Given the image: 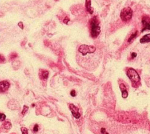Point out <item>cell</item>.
I'll return each mask as SVG.
<instances>
[{"label": "cell", "instance_id": "obj_1", "mask_svg": "<svg viewBox=\"0 0 150 134\" xmlns=\"http://www.w3.org/2000/svg\"><path fill=\"white\" fill-rule=\"evenodd\" d=\"M77 62L88 70H94L100 62L102 55L94 46L82 45L78 49Z\"/></svg>", "mask_w": 150, "mask_h": 134}, {"label": "cell", "instance_id": "obj_2", "mask_svg": "<svg viewBox=\"0 0 150 134\" xmlns=\"http://www.w3.org/2000/svg\"><path fill=\"white\" fill-rule=\"evenodd\" d=\"M90 30H91V35L93 38H96L100 33V26L96 16L91 19L90 22Z\"/></svg>", "mask_w": 150, "mask_h": 134}, {"label": "cell", "instance_id": "obj_25", "mask_svg": "<svg viewBox=\"0 0 150 134\" xmlns=\"http://www.w3.org/2000/svg\"><path fill=\"white\" fill-rule=\"evenodd\" d=\"M104 134H108V133H107V132H106V133Z\"/></svg>", "mask_w": 150, "mask_h": 134}, {"label": "cell", "instance_id": "obj_9", "mask_svg": "<svg viewBox=\"0 0 150 134\" xmlns=\"http://www.w3.org/2000/svg\"><path fill=\"white\" fill-rule=\"evenodd\" d=\"M140 42L141 43H147L150 42V34L144 35L141 39H140Z\"/></svg>", "mask_w": 150, "mask_h": 134}, {"label": "cell", "instance_id": "obj_12", "mask_svg": "<svg viewBox=\"0 0 150 134\" xmlns=\"http://www.w3.org/2000/svg\"><path fill=\"white\" fill-rule=\"evenodd\" d=\"M3 126H4V128L5 129H6V130H9V129L11 128L12 124L10 122L7 121L5 122L4 123Z\"/></svg>", "mask_w": 150, "mask_h": 134}, {"label": "cell", "instance_id": "obj_20", "mask_svg": "<svg viewBox=\"0 0 150 134\" xmlns=\"http://www.w3.org/2000/svg\"><path fill=\"white\" fill-rule=\"evenodd\" d=\"M5 61V58L2 55H0V63H4Z\"/></svg>", "mask_w": 150, "mask_h": 134}, {"label": "cell", "instance_id": "obj_21", "mask_svg": "<svg viewBox=\"0 0 150 134\" xmlns=\"http://www.w3.org/2000/svg\"><path fill=\"white\" fill-rule=\"evenodd\" d=\"M137 55V54L136 53H135V52H133V53H131V57H132L133 59L136 58Z\"/></svg>", "mask_w": 150, "mask_h": 134}, {"label": "cell", "instance_id": "obj_14", "mask_svg": "<svg viewBox=\"0 0 150 134\" xmlns=\"http://www.w3.org/2000/svg\"><path fill=\"white\" fill-rule=\"evenodd\" d=\"M21 132L22 134H28V131L27 128L25 127H22L21 128Z\"/></svg>", "mask_w": 150, "mask_h": 134}, {"label": "cell", "instance_id": "obj_4", "mask_svg": "<svg viewBox=\"0 0 150 134\" xmlns=\"http://www.w3.org/2000/svg\"><path fill=\"white\" fill-rule=\"evenodd\" d=\"M133 11L132 9L130 7H127L123 9L120 13V18L124 22H128L132 18Z\"/></svg>", "mask_w": 150, "mask_h": 134}, {"label": "cell", "instance_id": "obj_6", "mask_svg": "<svg viewBox=\"0 0 150 134\" xmlns=\"http://www.w3.org/2000/svg\"><path fill=\"white\" fill-rule=\"evenodd\" d=\"M10 87L9 82L6 80L0 82V92H5Z\"/></svg>", "mask_w": 150, "mask_h": 134}, {"label": "cell", "instance_id": "obj_13", "mask_svg": "<svg viewBox=\"0 0 150 134\" xmlns=\"http://www.w3.org/2000/svg\"><path fill=\"white\" fill-rule=\"evenodd\" d=\"M137 34H138V31L135 32L133 34H132V35H131V36L130 37V38H129V40H128V42H131V41H132L134 39L136 38V36H137Z\"/></svg>", "mask_w": 150, "mask_h": 134}, {"label": "cell", "instance_id": "obj_5", "mask_svg": "<svg viewBox=\"0 0 150 134\" xmlns=\"http://www.w3.org/2000/svg\"><path fill=\"white\" fill-rule=\"evenodd\" d=\"M69 109H70V111L72 112L73 116L76 119H79L81 115L79 113V108L77 107H76L74 104H69Z\"/></svg>", "mask_w": 150, "mask_h": 134}, {"label": "cell", "instance_id": "obj_24", "mask_svg": "<svg viewBox=\"0 0 150 134\" xmlns=\"http://www.w3.org/2000/svg\"><path fill=\"white\" fill-rule=\"evenodd\" d=\"M18 25H19V26L22 29H23V28H24V26H23L22 22H19V24H18Z\"/></svg>", "mask_w": 150, "mask_h": 134}, {"label": "cell", "instance_id": "obj_3", "mask_svg": "<svg viewBox=\"0 0 150 134\" xmlns=\"http://www.w3.org/2000/svg\"><path fill=\"white\" fill-rule=\"evenodd\" d=\"M127 75L132 82L133 84H137L140 81V77L138 73L133 68H130L127 70Z\"/></svg>", "mask_w": 150, "mask_h": 134}, {"label": "cell", "instance_id": "obj_8", "mask_svg": "<svg viewBox=\"0 0 150 134\" xmlns=\"http://www.w3.org/2000/svg\"><path fill=\"white\" fill-rule=\"evenodd\" d=\"M49 77V71L47 70H40L39 71V77L42 80H46Z\"/></svg>", "mask_w": 150, "mask_h": 134}, {"label": "cell", "instance_id": "obj_23", "mask_svg": "<svg viewBox=\"0 0 150 134\" xmlns=\"http://www.w3.org/2000/svg\"><path fill=\"white\" fill-rule=\"evenodd\" d=\"M106 129L104 128H102V129H101V133L103 134H104L106 133Z\"/></svg>", "mask_w": 150, "mask_h": 134}, {"label": "cell", "instance_id": "obj_10", "mask_svg": "<svg viewBox=\"0 0 150 134\" xmlns=\"http://www.w3.org/2000/svg\"><path fill=\"white\" fill-rule=\"evenodd\" d=\"M120 88L122 91V97L124 98H126L128 97V92L126 90V87L123 84L120 85Z\"/></svg>", "mask_w": 150, "mask_h": 134}, {"label": "cell", "instance_id": "obj_19", "mask_svg": "<svg viewBox=\"0 0 150 134\" xmlns=\"http://www.w3.org/2000/svg\"><path fill=\"white\" fill-rule=\"evenodd\" d=\"M10 57H11V59H15V58H16L17 57V54L15 53H12V54L10 56Z\"/></svg>", "mask_w": 150, "mask_h": 134}, {"label": "cell", "instance_id": "obj_7", "mask_svg": "<svg viewBox=\"0 0 150 134\" xmlns=\"http://www.w3.org/2000/svg\"><path fill=\"white\" fill-rule=\"evenodd\" d=\"M142 23L144 28L142 32H143L144 30L146 29L150 30V19L149 18L143 17V18L142 19Z\"/></svg>", "mask_w": 150, "mask_h": 134}, {"label": "cell", "instance_id": "obj_22", "mask_svg": "<svg viewBox=\"0 0 150 134\" xmlns=\"http://www.w3.org/2000/svg\"><path fill=\"white\" fill-rule=\"evenodd\" d=\"M69 21V18H68V17H66V18H64V20H63V22L65 23L66 24H68V21Z\"/></svg>", "mask_w": 150, "mask_h": 134}, {"label": "cell", "instance_id": "obj_15", "mask_svg": "<svg viewBox=\"0 0 150 134\" xmlns=\"http://www.w3.org/2000/svg\"><path fill=\"white\" fill-rule=\"evenodd\" d=\"M6 119V115L3 113H0V121H4Z\"/></svg>", "mask_w": 150, "mask_h": 134}, {"label": "cell", "instance_id": "obj_16", "mask_svg": "<svg viewBox=\"0 0 150 134\" xmlns=\"http://www.w3.org/2000/svg\"><path fill=\"white\" fill-rule=\"evenodd\" d=\"M28 109H29V107H28V106L24 105V109H23L22 111V115H25V114L26 113V112H27V111L28 110Z\"/></svg>", "mask_w": 150, "mask_h": 134}, {"label": "cell", "instance_id": "obj_11", "mask_svg": "<svg viewBox=\"0 0 150 134\" xmlns=\"http://www.w3.org/2000/svg\"><path fill=\"white\" fill-rule=\"evenodd\" d=\"M86 8L87 9V11L90 14H93V9L91 7V1H90V0L86 1Z\"/></svg>", "mask_w": 150, "mask_h": 134}, {"label": "cell", "instance_id": "obj_17", "mask_svg": "<svg viewBox=\"0 0 150 134\" xmlns=\"http://www.w3.org/2000/svg\"><path fill=\"white\" fill-rule=\"evenodd\" d=\"M33 130H34V132H36L38 131L39 126L38 124H35V126H34V129H33Z\"/></svg>", "mask_w": 150, "mask_h": 134}, {"label": "cell", "instance_id": "obj_18", "mask_svg": "<svg viewBox=\"0 0 150 134\" xmlns=\"http://www.w3.org/2000/svg\"><path fill=\"white\" fill-rule=\"evenodd\" d=\"M70 95H71V96H72V97H76V92L75 90H72L71 92H70Z\"/></svg>", "mask_w": 150, "mask_h": 134}]
</instances>
